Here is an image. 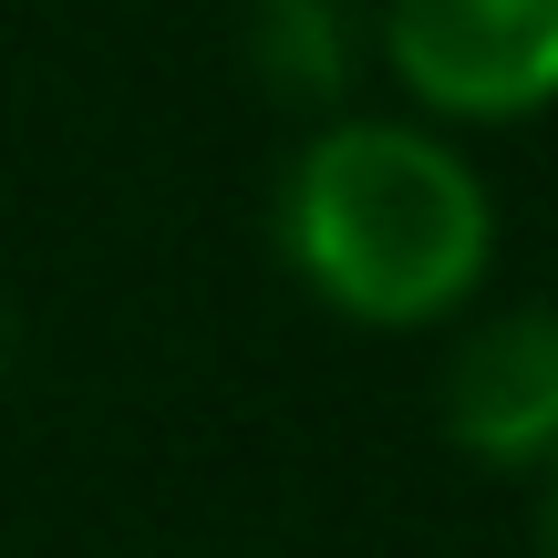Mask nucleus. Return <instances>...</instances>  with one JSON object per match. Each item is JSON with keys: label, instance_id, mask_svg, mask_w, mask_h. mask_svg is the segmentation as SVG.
Wrapping results in <instances>:
<instances>
[{"label": "nucleus", "instance_id": "obj_1", "mask_svg": "<svg viewBox=\"0 0 558 558\" xmlns=\"http://www.w3.org/2000/svg\"><path fill=\"white\" fill-rule=\"evenodd\" d=\"M279 259L320 311L362 331H424L476 300L497 259V197L486 177L403 114H331L279 166Z\"/></svg>", "mask_w": 558, "mask_h": 558}, {"label": "nucleus", "instance_id": "obj_2", "mask_svg": "<svg viewBox=\"0 0 558 558\" xmlns=\"http://www.w3.org/2000/svg\"><path fill=\"white\" fill-rule=\"evenodd\" d=\"M373 62L445 124L558 104V0H373Z\"/></svg>", "mask_w": 558, "mask_h": 558}, {"label": "nucleus", "instance_id": "obj_3", "mask_svg": "<svg viewBox=\"0 0 558 558\" xmlns=\"http://www.w3.org/2000/svg\"><path fill=\"white\" fill-rule=\"evenodd\" d=\"M435 424L456 456L497 465V476H538L558 456V300L486 311L476 331L445 352Z\"/></svg>", "mask_w": 558, "mask_h": 558}, {"label": "nucleus", "instance_id": "obj_4", "mask_svg": "<svg viewBox=\"0 0 558 558\" xmlns=\"http://www.w3.org/2000/svg\"><path fill=\"white\" fill-rule=\"evenodd\" d=\"M239 62L279 114L331 124L373 62V0H248L239 11Z\"/></svg>", "mask_w": 558, "mask_h": 558}, {"label": "nucleus", "instance_id": "obj_5", "mask_svg": "<svg viewBox=\"0 0 558 558\" xmlns=\"http://www.w3.org/2000/svg\"><path fill=\"white\" fill-rule=\"evenodd\" d=\"M538 558H558V456L538 465Z\"/></svg>", "mask_w": 558, "mask_h": 558}, {"label": "nucleus", "instance_id": "obj_6", "mask_svg": "<svg viewBox=\"0 0 558 558\" xmlns=\"http://www.w3.org/2000/svg\"><path fill=\"white\" fill-rule=\"evenodd\" d=\"M0 362H11V311H0Z\"/></svg>", "mask_w": 558, "mask_h": 558}]
</instances>
